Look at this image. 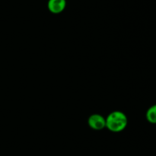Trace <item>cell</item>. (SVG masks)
<instances>
[{"label": "cell", "mask_w": 156, "mask_h": 156, "mask_svg": "<svg viewBox=\"0 0 156 156\" xmlns=\"http://www.w3.org/2000/svg\"><path fill=\"white\" fill-rule=\"evenodd\" d=\"M146 119L151 123L156 124V105L152 106L147 110Z\"/></svg>", "instance_id": "277c9868"}, {"label": "cell", "mask_w": 156, "mask_h": 156, "mask_svg": "<svg viewBox=\"0 0 156 156\" xmlns=\"http://www.w3.org/2000/svg\"><path fill=\"white\" fill-rule=\"evenodd\" d=\"M66 6V0H49L48 9L53 14H59L65 9Z\"/></svg>", "instance_id": "3957f363"}, {"label": "cell", "mask_w": 156, "mask_h": 156, "mask_svg": "<svg viewBox=\"0 0 156 156\" xmlns=\"http://www.w3.org/2000/svg\"><path fill=\"white\" fill-rule=\"evenodd\" d=\"M128 123L126 115L120 111H114L106 119V127L111 132H119L125 129Z\"/></svg>", "instance_id": "6da1fadb"}, {"label": "cell", "mask_w": 156, "mask_h": 156, "mask_svg": "<svg viewBox=\"0 0 156 156\" xmlns=\"http://www.w3.org/2000/svg\"><path fill=\"white\" fill-rule=\"evenodd\" d=\"M88 125L94 130H101L106 127V119L99 114H93L89 116Z\"/></svg>", "instance_id": "7a4b0ae2"}]
</instances>
